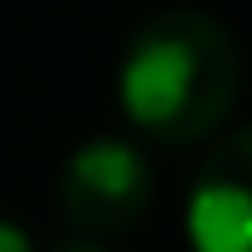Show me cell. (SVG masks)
Here are the masks:
<instances>
[{
  "label": "cell",
  "mask_w": 252,
  "mask_h": 252,
  "mask_svg": "<svg viewBox=\"0 0 252 252\" xmlns=\"http://www.w3.org/2000/svg\"><path fill=\"white\" fill-rule=\"evenodd\" d=\"M115 97L138 138L189 149L212 138L241 97V46L212 12L172 6L138 23L115 69Z\"/></svg>",
  "instance_id": "obj_1"
},
{
  "label": "cell",
  "mask_w": 252,
  "mask_h": 252,
  "mask_svg": "<svg viewBox=\"0 0 252 252\" xmlns=\"http://www.w3.org/2000/svg\"><path fill=\"white\" fill-rule=\"evenodd\" d=\"M155 201V172L132 138H86L58 172V206L75 235H126Z\"/></svg>",
  "instance_id": "obj_2"
},
{
  "label": "cell",
  "mask_w": 252,
  "mask_h": 252,
  "mask_svg": "<svg viewBox=\"0 0 252 252\" xmlns=\"http://www.w3.org/2000/svg\"><path fill=\"white\" fill-rule=\"evenodd\" d=\"M189 252H252V126L212 143L184 201Z\"/></svg>",
  "instance_id": "obj_3"
},
{
  "label": "cell",
  "mask_w": 252,
  "mask_h": 252,
  "mask_svg": "<svg viewBox=\"0 0 252 252\" xmlns=\"http://www.w3.org/2000/svg\"><path fill=\"white\" fill-rule=\"evenodd\" d=\"M0 252H34V241H29V229H17L12 218H0Z\"/></svg>",
  "instance_id": "obj_4"
},
{
  "label": "cell",
  "mask_w": 252,
  "mask_h": 252,
  "mask_svg": "<svg viewBox=\"0 0 252 252\" xmlns=\"http://www.w3.org/2000/svg\"><path fill=\"white\" fill-rule=\"evenodd\" d=\"M52 252H109V247H103L97 235H75V241H58Z\"/></svg>",
  "instance_id": "obj_5"
}]
</instances>
